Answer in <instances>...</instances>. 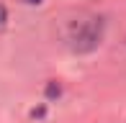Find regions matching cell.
<instances>
[{"label": "cell", "instance_id": "obj_1", "mask_svg": "<svg viewBox=\"0 0 126 123\" xmlns=\"http://www.w3.org/2000/svg\"><path fill=\"white\" fill-rule=\"evenodd\" d=\"M106 33V21L85 8H72L57 18V38L64 49L75 54H88L98 49Z\"/></svg>", "mask_w": 126, "mask_h": 123}, {"label": "cell", "instance_id": "obj_2", "mask_svg": "<svg viewBox=\"0 0 126 123\" xmlns=\"http://www.w3.org/2000/svg\"><path fill=\"white\" fill-rule=\"evenodd\" d=\"M5 21H8V10H5V5H0V28L5 26Z\"/></svg>", "mask_w": 126, "mask_h": 123}, {"label": "cell", "instance_id": "obj_3", "mask_svg": "<svg viewBox=\"0 0 126 123\" xmlns=\"http://www.w3.org/2000/svg\"><path fill=\"white\" fill-rule=\"evenodd\" d=\"M49 95H51V98H54V95H59V87H57V85H49Z\"/></svg>", "mask_w": 126, "mask_h": 123}, {"label": "cell", "instance_id": "obj_4", "mask_svg": "<svg viewBox=\"0 0 126 123\" xmlns=\"http://www.w3.org/2000/svg\"><path fill=\"white\" fill-rule=\"evenodd\" d=\"M23 3H28V5H39L41 0H23Z\"/></svg>", "mask_w": 126, "mask_h": 123}]
</instances>
